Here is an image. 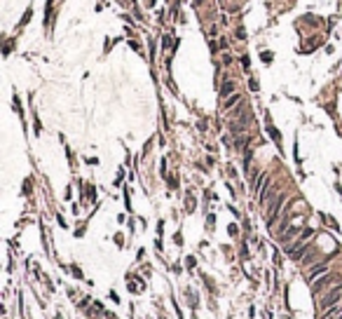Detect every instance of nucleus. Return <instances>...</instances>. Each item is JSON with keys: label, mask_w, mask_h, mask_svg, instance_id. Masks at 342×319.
<instances>
[{"label": "nucleus", "mask_w": 342, "mask_h": 319, "mask_svg": "<svg viewBox=\"0 0 342 319\" xmlns=\"http://www.w3.org/2000/svg\"><path fill=\"white\" fill-rule=\"evenodd\" d=\"M333 279V275H324V277L319 279V282H314V293H319L324 286H328V282Z\"/></svg>", "instance_id": "3"}, {"label": "nucleus", "mask_w": 342, "mask_h": 319, "mask_svg": "<svg viewBox=\"0 0 342 319\" xmlns=\"http://www.w3.org/2000/svg\"><path fill=\"white\" fill-rule=\"evenodd\" d=\"M340 298H342V284H340V286H335V289H330V291L321 298V307H324V310H328V307L338 305V303H340Z\"/></svg>", "instance_id": "1"}, {"label": "nucleus", "mask_w": 342, "mask_h": 319, "mask_svg": "<svg viewBox=\"0 0 342 319\" xmlns=\"http://www.w3.org/2000/svg\"><path fill=\"white\" fill-rule=\"evenodd\" d=\"M319 275H328V266H319V267H312V272H309V282H316Z\"/></svg>", "instance_id": "2"}, {"label": "nucleus", "mask_w": 342, "mask_h": 319, "mask_svg": "<svg viewBox=\"0 0 342 319\" xmlns=\"http://www.w3.org/2000/svg\"><path fill=\"white\" fill-rule=\"evenodd\" d=\"M239 101H241V96H239V94H232V96H230V99L223 104V108H225V110H230V108L235 106V104H239Z\"/></svg>", "instance_id": "4"}, {"label": "nucleus", "mask_w": 342, "mask_h": 319, "mask_svg": "<svg viewBox=\"0 0 342 319\" xmlns=\"http://www.w3.org/2000/svg\"><path fill=\"white\" fill-rule=\"evenodd\" d=\"M340 319H342V317H340Z\"/></svg>", "instance_id": "7"}, {"label": "nucleus", "mask_w": 342, "mask_h": 319, "mask_svg": "<svg viewBox=\"0 0 342 319\" xmlns=\"http://www.w3.org/2000/svg\"><path fill=\"white\" fill-rule=\"evenodd\" d=\"M326 319H338V317H326Z\"/></svg>", "instance_id": "6"}, {"label": "nucleus", "mask_w": 342, "mask_h": 319, "mask_svg": "<svg viewBox=\"0 0 342 319\" xmlns=\"http://www.w3.org/2000/svg\"><path fill=\"white\" fill-rule=\"evenodd\" d=\"M232 92H235V82H225L223 89H221V94H223V96H227V94H232Z\"/></svg>", "instance_id": "5"}]
</instances>
